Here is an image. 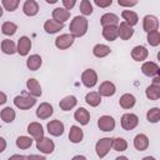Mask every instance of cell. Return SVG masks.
Segmentation results:
<instances>
[{"instance_id":"cell-1","label":"cell","mask_w":160,"mask_h":160,"mask_svg":"<svg viewBox=\"0 0 160 160\" xmlns=\"http://www.w3.org/2000/svg\"><path fill=\"white\" fill-rule=\"evenodd\" d=\"M88 25H89V22H88V19L85 16H80V15L79 16H75L71 20L70 26H69L70 34L74 38H81V36H84L86 34Z\"/></svg>"},{"instance_id":"cell-2","label":"cell","mask_w":160,"mask_h":160,"mask_svg":"<svg viewBox=\"0 0 160 160\" xmlns=\"http://www.w3.org/2000/svg\"><path fill=\"white\" fill-rule=\"evenodd\" d=\"M111 148H112V138H102L95 145V150L99 158H105L108 152L111 150Z\"/></svg>"},{"instance_id":"cell-3","label":"cell","mask_w":160,"mask_h":160,"mask_svg":"<svg viewBox=\"0 0 160 160\" xmlns=\"http://www.w3.org/2000/svg\"><path fill=\"white\" fill-rule=\"evenodd\" d=\"M14 104L16 108L21 110H28L32 108L36 104V99L34 96H26V95H18L14 98Z\"/></svg>"},{"instance_id":"cell-4","label":"cell","mask_w":160,"mask_h":160,"mask_svg":"<svg viewBox=\"0 0 160 160\" xmlns=\"http://www.w3.org/2000/svg\"><path fill=\"white\" fill-rule=\"evenodd\" d=\"M81 82L86 88H94L98 82V74L94 69H86L81 74Z\"/></svg>"},{"instance_id":"cell-5","label":"cell","mask_w":160,"mask_h":160,"mask_svg":"<svg viewBox=\"0 0 160 160\" xmlns=\"http://www.w3.org/2000/svg\"><path fill=\"white\" fill-rule=\"evenodd\" d=\"M139 124V118L135 114L128 112L121 116V128L124 130H132Z\"/></svg>"},{"instance_id":"cell-6","label":"cell","mask_w":160,"mask_h":160,"mask_svg":"<svg viewBox=\"0 0 160 160\" xmlns=\"http://www.w3.org/2000/svg\"><path fill=\"white\" fill-rule=\"evenodd\" d=\"M36 149L44 154H51L55 149V144L51 139L42 136L41 139L36 140Z\"/></svg>"},{"instance_id":"cell-7","label":"cell","mask_w":160,"mask_h":160,"mask_svg":"<svg viewBox=\"0 0 160 160\" xmlns=\"http://www.w3.org/2000/svg\"><path fill=\"white\" fill-rule=\"evenodd\" d=\"M74 40L75 38L71 34H61L55 39V46L60 50H65L74 44Z\"/></svg>"},{"instance_id":"cell-8","label":"cell","mask_w":160,"mask_h":160,"mask_svg":"<svg viewBox=\"0 0 160 160\" xmlns=\"http://www.w3.org/2000/svg\"><path fill=\"white\" fill-rule=\"evenodd\" d=\"M98 126L101 131H111L115 129V120L110 115H102L98 119Z\"/></svg>"},{"instance_id":"cell-9","label":"cell","mask_w":160,"mask_h":160,"mask_svg":"<svg viewBox=\"0 0 160 160\" xmlns=\"http://www.w3.org/2000/svg\"><path fill=\"white\" fill-rule=\"evenodd\" d=\"M46 129H48V131H49L50 135H52V136H60V135H62V132L65 130V126H64V124L60 120H51L50 122H48Z\"/></svg>"},{"instance_id":"cell-10","label":"cell","mask_w":160,"mask_h":160,"mask_svg":"<svg viewBox=\"0 0 160 160\" xmlns=\"http://www.w3.org/2000/svg\"><path fill=\"white\" fill-rule=\"evenodd\" d=\"M132 35H134V29L131 25H129L125 21H122V22H120V25H118V36H120V39L129 40Z\"/></svg>"},{"instance_id":"cell-11","label":"cell","mask_w":160,"mask_h":160,"mask_svg":"<svg viewBox=\"0 0 160 160\" xmlns=\"http://www.w3.org/2000/svg\"><path fill=\"white\" fill-rule=\"evenodd\" d=\"M31 49V40L28 36H21L18 41L16 52H19L21 56H26Z\"/></svg>"},{"instance_id":"cell-12","label":"cell","mask_w":160,"mask_h":160,"mask_svg":"<svg viewBox=\"0 0 160 160\" xmlns=\"http://www.w3.org/2000/svg\"><path fill=\"white\" fill-rule=\"evenodd\" d=\"M141 71L146 76H156L160 74V68L154 61H146L141 65Z\"/></svg>"},{"instance_id":"cell-13","label":"cell","mask_w":160,"mask_h":160,"mask_svg":"<svg viewBox=\"0 0 160 160\" xmlns=\"http://www.w3.org/2000/svg\"><path fill=\"white\" fill-rule=\"evenodd\" d=\"M52 112H54V109L49 102H41L36 109V116L42 120L50 118L52 115Z\"/></svg>"},{"instance_id":"cell-14","label":"cell","mask_w":160,"mask_h":160,"mask_svg":"<svg viewBox=\"0 0 160 160\" xmlns=\"http://www.w3.org/2000/svg\"><path fill=\"white\" fill-rule=\"evenodd\" d=\"M142 28L146 32L152 31V30H158L159 28V20L156 16L154 15H146L142 20Z\"/></svg>"},{"instance_id":"cell-15","label":"cell","mask_w":160,"mask_h":160,"mask_svg":"<svg viewBox=\"0 0 160 160\" xmlns=\"http://www.w3.org/2000/svg\"><path fill=\"white\" fill-rule=\"evenodd\" d=\"M64 28V22L61 21H58L55 19H49L45 21L44 24V30L48 32V34H55L58 32L59 30H61Z\"/></svg>"},{"instance_id":"cell-16","label":"cell","mask_w":160,"mask_h":160,"mask_svg":"<svg viewBox=\"0 0 160 160\" xmlns=\"http://www.w3.org/2000/svg\"><path fill=\"white\" fill-rule=\"evenodd\" d=\"M26 88H28L29 94H30L31 96H34V98L41 96V94H42L41 86H40V84H39V81H38L36 79H32V78L29 79V80L26 81Z\"/></svg>"},{"instance_id":"cell-17","label":"cell","mask_w":160,"mask_h":160,"mask_svg":"<svg viewBox=\"0 0 160 160\" xmlns=\"http://www.w3.org/2000/svg\"><path fill=\"white\" fill-rule=\"evenodd\" d=\"M116 91V86L111 81H102L99 86V94L101 96H112Z\"/></svg>"},{"instance_id":"cell-18","label":"cell","mask_w":160,"mask_h":160,"mask_svg":"<svg viewBox=\"0 0 160 160\" xmlns=\"http://www.w3.org/2000/svg\"><path fill=\"white\" fill-rule=\"evenodd\" d=\"M28 132H29L35 140H39V139H41V138L44 136V129H42L41 124H40V122H36V121L29 124V126H28Z\"/></svg>"},{"instance_id":"cell-19","label":"cell","mask_w":160,"mask_h":160,"mask_svg":"<svg viewBox=\"0 0 160 160\" xmlns=\"http://www.w3.org/2000/svg\"><path fill=\"white\" fill-rule=\"evenodd\" d=\"M149 55V51L145 46L142 45H138L131 50V58L135 61H144Z\"/></svg>"},{"instance_id":"cell-20","label":"cell","mask_w":160,"mask_h":160,"mask_svg":"<svg viewBox=\"0 0 160 160\" xmlns=\"http://www.w3.org/2000/svg\"><path fill=\"white\" fill-rule=\"evenodd\" d=\"M74 119L80 122V125H86L90 121V112L85 108H79L74 112Z\"/></svg>"},{"instance_id":"cell-21","label":"cell","mask_w":160,"mask_h":160,"mask_svg":"<svg viewBox=\"0 0 160 160\" xmlns=\"http://www.w3.org/2000/svg\"><path fill=\"white\" fill-rule=\"evenodd\" d=\"M22 11L28 16H35L39 11V5L35 0H26L22 5Z\"/></svg>"},{"instance_id":"cell-22","label":"cell","mask_w":160,"mask_h":160,"mask_svg":"<svg viewBox=\"0 0 160 160\" xmlns=\"http://www.w3.org/2000/svg\"><path fill=\"white\" fill-rule=\"evenodd\" d=\"M102 36L108 41H114L118 38V25L102 26Z\"/></svg>"},{"instance_id":"cell-23","label":"cell","mask_w":160,"mask_h":160,"mask_svg":"<svg viewBox=\"0 0 160 160\" xmlns=\"http://www.w3.org/2000/svg\"><path fill=\"white\" fill-rule=\"evenodd\" d=\"M41 64H42V59H41V56L38 55V54L30 55V56L28 58V60H26V66H28V69L31 70V71H35V70L40 69Z\"/></svg>"},{"instance_id":"cell-24","label":"cell","mask_w":160,"mask_h":160,"mask_svg":"<svg viewBox=\"0 0 160 160\" xmlns=\"http://www.w3.org/2000/svg\"><path fill=\"white\" fill-rule=\"evenodd\" d=\"M78 104V100L74 95H69V96H65L60 102H59V106L62 111H69L71 110L72 108H75Z\"/></svg>"},{"instance_id":"cell-25","label":"cell","mask_w":160,"mask_h":160,"mask_svg":"<svg viewBox=\"0 0 160 160\" xmlns=\"http://www.w3.org/2000/svg\"><path fill=\"white\" fill-rule=\"evenodd\" d=\"M134 146L139 151H144L149 146V139L145 134H138L134 139Z\"/></svg>"},{"instance_id":"cell-26","label":"cell","mask_w":160,"mask_h":160,"mask_svg":"<svg viewBox=\"0 0 160 160\" xmlns=\"http://www.w3.org/2000/svg\"><path fill=\"white\" fill-rule=\"evenodd\" d=\"M82 138H84L82 130L79 126L72 125L70 128V131H69V139H70V141L74 142V144H78V142H80L82 140Z\"/></svg>"},{"instance_id":"cell-27","label":"cell","mask_w":160,"mask_h":160,"mask_svg":"<svg viewBox=\"0 0 160 160\" xmlns=\"http://www.w3.org/2000/svg\"><path fill=\"white\" fill-rule=\"evenodd\" d=\"M69 18H70V11L66 10L65 8H56L52 10V19H55L58 21L65 22Z\"/></svg>"},{"instance_id":"cell-28","label":"cell","mask_w":160,"mask_h":160,"mask_svg":"<svg viewBox=\"0 0 160 160\" xmlns=\"http://www.w3.org/2000/svg\"><path fill=\"white\" fill-rule=\"evenodd\" d=\"M135 102H136V99L132 94H124L119 100V104L122 109H131L135 105Z\"/></svg>"},{"instance_id":"cell-29","label":"cell","mask_w":160,"mask_h":160,"mask_svg":"<svg viewBox=\"0 0 160 160\" xmlns=\"http://www.w3.org/2000/svg\"><path fill=\"white\" fill-rule=\"evenodd\" d=\"M85 101L88 105L92 106V108H96L98 105H100L101 102V95L98 92V91H90L86 94L85 96Z\"/></svg>"},{"instance_id":"cell-30","label":"cell","mask_w":160,"mask_h":160,"mask_svg":"<svg viewBox=\"0 0 160 160\" xmlns=\"http://www.w3.org/2000/svg\"><path fill=\"white\" fill-rule=\"evenodd\" d=\"M111 52V49L105 44H96L92 48V54L96 58H105Z\"/></svg>"},{"instance_id":"cell-31","label":"cell","mask_w":160,"mask_h":160,"mask_svg":"<svg viewBox=\"0 0 160 160\" xmlns=\"http://www.w3.org/2000/svg\"><path fill=\"white\" fill-rule=\"evenodd\" d=\"M100 22L102 26H108V25H118L119 24V18L118 15L112 14V12H106L100 18Z\"/></svg>"},{"instance_id":"cell-32","label":"cell","mask_w":160,"mask_h":160,"mask_svg":"<svg viewBox=\"0 0 160 160\" xmlns=\"http://www.w3.org/2000/svg\"><path fill=\"white\" fill-rule=\"evenodd\" d=\"M121 16H122V19L125 20V22H128V24L131 25V26L136 25L138 21H139L138 14H136L135 11H131V10H124V11L121 12Z\"/></svg>"},{"instance_id":"cell-33","label":"cell","mask_w":160,"mask_h":160,"mask_svg":"<svg viewBox=\"0 0 160 160\" xmlns=\"http://www.w3.org/2000/svg\"><path fill=\"white\" fill-rule=\"evenodd\" d=\"M145 95H146V98L150 99V100H158V99L160 98V85L151 84L150 86L146 88Z\"/></svg>"},{"instance_id":"cell-34","label":"cell","mask_w":160,"mask_h":160,"mask_svg":"<svg viewBox=\"0 0 160 160\" xmlns=\"http://www.w3.org/2000/svg\"><path fill=\"white\" fill-rule=\"evenodd\" d=\"M15 116H16V114H15V110L12 109V108H10V106H8V108H4L2 110H1V112H0V118H1V120H4V122H12L14 120H15Z\"/></svg>"},{"instance_id":"cell-35","label":"cell","mask_w":160,"mask_h":160,"mask_svg":"<svg viewBox=\"0 0 160 160\" xmlns=\"http://www.w3.org/2000/svg\"><path fill=\"white\" fill-rule=\"evenodd\" d=\"M1 50L4 54H8V55H12L16 52V45L12 40H9V39H5L1 41Z\"/></svg>"},{"instance_id":"cell-36","label":"cell","mask_w":160,"mask_h":160,"mask_svg":"<svg viewBox=\"0 0 160 160\" xmlns=\"http://www.w3.org/2000/svg\"><path fill=\"white\" fill-rule=\"evenodd\" d=\"M16 30H18V25L12 21H5L1 25V32L5 35H9V36L14 35L16 32Z\"/></svg>"},{"instance_id":"cell-37","label":"cell","mask_w":160,"mask_h":160,"mask_svg":"<svg viewBox=\"0 0 160 160\" xmlns=\"http://www.w3.org/2000/svg\"><path fill=\"white\" fill-rule=\"evenodd\" d=\"M32 145V139L31 138H29V136H19L18 139H16V146L19 148V149H22V150H26V149H29L30 146Z\"/></svg>"},{"instance_id":"cell-38","label":"cell","mask_w":160,"mask_h":160,"mask_svg":"<svg viewBox=\"0 0 160 160\" xmlns=\"http://www.w3.org/2000/svg\"><path fill=\"white\" fill-rule=\"evenodd\" d=\"M146 119H148L149 122H152V124L159 122V120H160V110H159V108L150 109L146 112Z\"/></svg>"},{"instance_id":"cell-39","label":"cell","mask_w":160,"mask_h":160,"mask_svg":"<svg viewBox=\"0 0 160 160\" xmlns=\"http://www.w3.org/2000/svg\"><path fill=\"white\" fill-rule=\"evenodd\" d=\"M148 42L151 46H158L160 44V32L159 30H152L148 32Z\"/></svg>"},{"instance_id":"cell-40","label":"cell","mask_w":160,"mask_h":160,"mask_svg":"<svg viewBox=\"0 0 160 160\" xmlns=\"http://www.w3.org/2000/svg\"><path fill=\"white\" fill-rule=\"evenodd\" d=\"M114 150L116 151H124L128 149V142L125 139L122 138H116V139H112V148Z\"/></svg>"},{"instance_id":"cell-41","label":"cell","mask_w":160,"mask_h":160,"mask_svg":"<svg viewBox=\"0 0 160 160\" xmlns=\"http://www.w3.org/2000/svg\"><path fill=\"white\" fill-rule=\"evenodd\" d=\"M80 12L82 15H85V16L92 14V5H91V2L89 0H82L80 2Z\"/></svg>"},{"instance_id":"cell-42","label":"cell","mask_w":160,"mask_h":160,"mask_svg":"<svg viewBox=\"0 0 160 160\" xmlns=\"http://www.w3.org/2000/svg\"><path fill=\"white\" fill-rule=\"evenodd\" d=\"M2 6L8 11H15L20 4V0H1Z\"/></svg>"},{"instance_id":"cell-43","label":"cell","mask_w":160,"mask_h":160,"mask_svg":"<svg viewBox=\"0 0 160 160\" xmlns=\"http://www.w3.org/2000/svg\"><path fill=\"white\" fill-rule=\"evenodd\" d=\"M138 1L139 0H118V4L124 8H131V6H135Z\"/></svg>"},{"instance_id":"cell-44","label":"cell","mask_w":160,"mask_h":160,"mask_svg":"<svg viewBox=\"0 0 160 160\" xmlns=\"http://www.w3.org/2000/svg\"><path fill=\"white\" fill-rule=\"evenodd\" d=\"M94 2L99 8H108L112 4V0H94Z\"/></svg>"},{"instance_id":"cell-45","label":"cell","mask_w":160,"mask_h":160,"mask_svg":"<svg viewBox=\"0 0 160 160\" xmlns=\"http://www.w3.org/2000/svg\"><path fill=\"white\" fill-rule=\"evenodd\" d=\"M75 2H76V0H62V5L66 10H71L75 6Z\"/></svg>"},{"instance_id":"cell-46","label":"cell","mask_w":160,"mask_h":160,"mask_svg":"<svg viewBox=\"0 0 160 160\" xmlns=\"http://www.w3.org/2000/svg\"><path fill=\"white\" fill-rule=\"evenodd\" d=\"M5 149H6V141L4 138L0 136V152H2Z\"/></svg>"},{"instance_id":"cell-47","label":"cell","mask_w":160,"mask_h":160,"mask_svg":"<svg viewBox=\"0 0 160 160\" xmlns=\"http://www.w3.org/2000/svg\"><path fill=\"white\" fill-rule=\"evenodd\" d=\"M6 100H8V98H6V95L2 92V91H0V105H2V104H5L6 102Z\"/></svg>"},{"instance_id":"cell-48","label":"cell","mask_w":160,"mask_h":160,"mask_svg":"<svg viewBox=\"0 0 160 160\" xmlns=\"http://www.w3.org/2000/svg\"><path fill=\"white\" fill-rule=\"evenodd\" d=\"M152 84H155V85H160V78H159V75H156V76L154 78Z\"/></svg>"},{"instance_id":"cell-49","label":"cell","mask_w":160,"mask_h":160,"mask_svg":"<svg viewBox=\"0 0 160 160\" xmlns=\"http://www.w3.org/2000/svg\"><path fill=\"white\" fill-rule=\"evenodd\" d=\"M45 1H46L48 4H55V2L58 1V0H45Z\"/></svg>"},{"instance_id":"cell-50","label":"cell","mask_w":160,"mask_h":160,"mask_svg":"<svg viewBox=\"0 0 160 160\" xmlns=\"http://www.w3.org/2000/svg\"><path fill=\"white\" fill-rule=\"evenodd\" d=\"M2 12H4V10H2V8H1V6H0V18H1V16H2Z\"/></svg>"}]
</instances>
